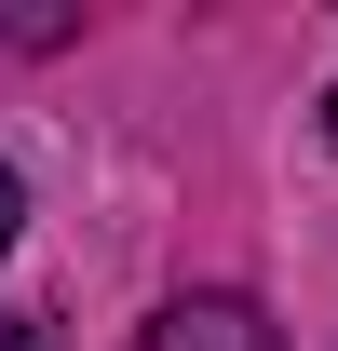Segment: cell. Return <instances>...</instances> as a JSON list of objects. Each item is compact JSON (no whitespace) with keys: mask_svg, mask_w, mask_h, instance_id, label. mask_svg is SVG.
<instances>
[{"mask_svg":"<svg viewBox=\"0 0 338 351\" xmlns=\"http://www.w3.org/2000/svg\"><path fill=\"white\" fill-rule=\"evenodd\" d=\"M325 135H338V95H325Z\"/></svg>","mask_w":338,"mask_h":351,"instance_id":"3","label":"cell"},{"mask_svg":"<svg viewBox=\"0 0 338 351\" xmlns=\"http://www.w3.org/2000/svg\"><path fill=\"white\" fill-rule=\"evenodd\" d=\"M135 351H271V324H257L244 298H190V311H163Z\"/></svg>","mask_w":338,"mask_h":351,"instance_id":"1","label":"cell"},{"mask_svg":"<svg viewBox=\"0 0 338 351\" xmlns=\"http://www.w3.org/2000/svg\"><path fill=\"white\" fill-rule=\"evenodd\" d=\"M0 257H14V176H0Z\"/></svg>","mask_w":338,"mask_h":351,"instance_id":"2","label":"cell"}]
</instances>
